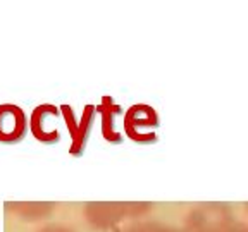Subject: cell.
<instances>
[{"label":"cell","instance_id":"obj_4","mask_svg":"<svg viewBox=\"0 0 248 232\" xmlns=\"http://www.w3.org/2000/svg\"><path fill=\"white\" fill-rule=\"evenodd\" d=\"M95 105H86L85 110L81 114V119L78 122V129L74 132L73 143H71V148H69V153L74 155V157H79V155L85 151V146H86V141H88V136L92 132V128H93V120H95Z\"/></svg>","mask_w":248,"mask_h":232},{"label":"cell","instance_id":"obj_1","mask_svg":"<svg viewBox=\"0 0 248 232\" xmlns=\"http://www.w3.org/2000/svg\"><path fill=\"white\" fill-rule=\"evenodd\" d=\"M61 117L59 107L52 103H42L35 107L30 117V131L38 139L40 143L54 145L61 139V129L57 126V120Z\"/></svg>","mask_w":248,"mask_h":232},{"label":"cell","instance_id":"obj_2","mask_svg":"<svg viewBox=\"0 0 248 232\" xmlns=\"http://www.w3.org/2000/svg\"><path fill=\"white\" fill-rule=\"evenodd\" d=\"M28 129L26 114L16 103H0V143L12 145L24 138Z\"/></svg>","mask_w":248,"mask_h":232},{"label":"cell","instance_id":"obj_6","mask_svg":"<svg viewBox=\"0 0 248 232\" xmlns=\"http://www.w3.org/2000/svg\"><path fill=\"white\" fill-rule=\"evenodd\" d=\"M59 110H61V117L64 119V122H66V128H67V131H69V136L73 138L74 132H76V129H78V120H76V116H74L73 107L64 103V105H61Z\"/></svg>","mask_w":248,"mask_h":232},{"label":"cell","instance_id":"obj_3","mask_svg":"<svg viewBox=\"0 0 248 232\" xmlns=\"http://www.w3.org/2000/svg\"><path fill=\"white\" fill-rule=\"evenodd\" d=\"M157 124L159 120H157V114L154 108L148 105H133L124 119V129L129 138H133L138 132V128H150Z\"/></svg>","mask_w":248,"mask_h":232},{"label":"cell","instance_id":"obj_5","mask_svg":"<svg viewBox=\"0 0 248 232\" xmlns=\"http://www.w3.org/2000/svg\"><path fill=\"white\" fill-rule=\"evenodd\" d=\"M95 110L102 114V134H104V138L107 139V141H112V143L121 141V136L112 129V116L119 112V107L112 105L110 98L105 97L104 100H102V105L95 107Z\"/></svg>","mask_w":248,"mask_h":232}]
</instances>
